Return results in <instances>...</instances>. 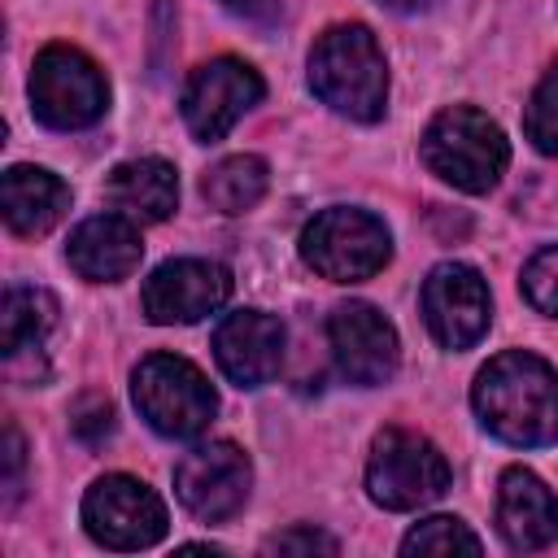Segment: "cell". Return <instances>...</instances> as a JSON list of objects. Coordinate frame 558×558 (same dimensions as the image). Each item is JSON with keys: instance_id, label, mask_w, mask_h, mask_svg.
Returning <instances> with one entry per match:
<instances>
[{"instance_id": "obj_22", "label": "cell", "mask_w": 558, "mask_h": 558, "mask_svg": "<svg viewBox=\"0 0 558 558\" xmlns=\"http://www.w3.org/2000/svg\"><path fill=\"white\" fill-rule=\"evenodd\" d=\"M523 131L545 157H558V61L536 83V92L523 109Z\"/></svg>"}, {"instance_id": "obj_12", "label": "cell", "mask_w": 558, "mask_h": 558, "mask_svg": "<svg viewBox=\"0 0 558 558\" xmlns=\"http://www.w3.org/2000/svg\"><path fill=\"white\" fill-rule=\"evenodd\" d=\"M231 296V270L209 257H170L144 279V318L157 327L170 323H201L205 314L222 310Z\"/></svg>"}, {"instance_id": "obj_28", "label": "cell", "mask_w": 558, "mask_h": 558, "mask_svg": "<svg viewBox=\"0 0 558 558\" xmlns=\"http://www.w3.org/2000/svg\"><path fill=\"white\" fill-rule=\"evenodd\" d=\"M388 4H414V0H388Z\"/></svg>"}, {"instance_id": "obj_10", "label": "cell", "mask_w": 558, "mask_h": 558, "mask_svg": "<svg viewBox=\"0 0 558 558\" xmlns=\"http://www.w3.org/2000/svg\"><path fill=\"white\" fill-rule=\"evenodd\" d=\"M253 488V462L235 440H209L179 458L174 466V493L187 514L201 523H227L244 510Z\"/></svg>"}, {"instance_id": "obj_27", "label": "cell", "mask_w": 558, "mask_h": 558, "mask_svg": "<svg viewBox=\"0 0 558 558\" xmlns=\"http://www.w3.org/2000/svg\"><path fill=\"white\" fill-rule=\"evenodd\" d=\"M218 4L244 22H275V13H279V0H218Z\"/></svg>"}, {"instance_id": "obj_16", "label": "cell", "mask_w": 558, "mask_h": 558, "mask_svg": "<svg viewBox=\"0 0 558 558\" xmlns=\"http://www.w3.org/2000/svg\"><path fill=\"white\" fill-rule=\"evenodd\" d=\"M497 532L510 549H545L558 541V497L527 466H506L497 480Z\"/></svg>"}, {"instance_id": "obj_14", "label": "cell", "mask_w": 558, "mask_h": 558, "mask_svg": "<svg viewBox=\"0 0 558 558\" xmlns=\"http://www.w3.org/2000/svg\"><path fill=\"white\" fill-rule=\"evenodd\" d=\"M283 323L266 310H235L214 327L218 371L235 388H262L283 366Z\"/></svg>"}, {"instance_id": "obj_20", "label": "cell", "mask_w": 558, "mask_h": 558, "mask_svg": "<svg viewBox=\"0 0 558 558\" xmlns=\"http://www.w3.org/2000/svg\"><path fill=\"white\" fill-rule=\"evenodd\" d=\"M270 187V166L257 157V153H235V157H222L218 166L205 170L201 179V196L209 201V209L218 214H244L253 209Z\"/></svg>"}, {"instance_id": "obj_4", "label": "cell", "mask_w": 558, "mask_h": 558, "mask_svg": "<svg viewBox=\"0 0 558 558\" xmlns=\"http://www.w3.org/2000/svg\"><path fill=\"white\" fill-rule=\"evenodd\" d=\"M131 397L140 418L166 440L201 436L218 414V392L201 366L179 353H148L131 371Z\"/></svg>"}, {"instance_id": "obj_25", "label": "cell", "mask_w": 558, "mask_h": 558, "mask_svg": "<svg viewBox=\"0 0 558 558\" xmlns=\"http://www.w3.org/2000/svg\"><path fill=\"white\" fill-rule=\"evenodd\" d=\"M74 432L83 436V440H100V436H109L113 432V405L105 401V397H83L78 401V410H74Z\"/></svg>"}, {"instance_id": "obj_9", "label": "cell", "mask_w": 558, "mask_h": 558, "mask_svg": "<svg viewBox=\"0 0 558 558\" xmlns=\"http://www.w3.org/2000/svg\"><path fill=\"white\" fill-rule=\"evenodd\" d=\"M266 83L262 74L240 61V57H214L205 65H196L183 83V96H179V109H183V122L187 131L201 140V144H218L257 100H262Z\"/></svg>"}, {"instance_id": "obj_18", "label": "cell", "mask_w": 558, "mask_h": 558, "mask_svg": "<svg viewBox=\"0 0 558 558\" xmlns=\"http://www.w3.org/2000/svg\"><path fill=\"white\" fill-rule=\"evenodd\" d=\"M105 196L131 222H166L179 205V174L161 157H135L109 174Z\"/></svg>"}, {"instance_id": "obj_6", "label": "cell", "mask_w": 558, "mask_h": 558, "mask_svg": "<svg viewBox=\"0 0 558 558\" xmlns=\"http://www.w3.org/2000/svg\"><path fill=\"white\" fill-rule=\"evenodd\" d=\"M301 257L314 275H323L331 283H362V279H371L388 266L392 235L375 214L331 205V209H323L305 222Z\"/></svg>"}, {"instance_id": "obj_26", "label": "cell", "mask_w": 558, "mask_h": 558, "mask_svg": "<svg viewBox=\"0 0 558 558\" xmlns=\"http://www.w3.org/2000/svg\"><path fill=\"white\" fill-rule=\"evenodd\" d=\"M4 440H9V449H4V458H9V480H4V488H9V501H13V497L22 493V466H26V445H22L17 423L4 427Z\"/></svg>"}, {"instance_id": "obj_2", "label": "cell", "mask_w": 558, "mask_h": 558, "mask_svg": "<svg viewBox=\"0 0 558 558\" xmlns=\"http://www.w3.org/2000/svg\"><path fill=\"white\" fill-rule=\"evenodd\" d=\"M310 87L353 122H379L388 105V65L362 22L327 26L310 48Z\"/></svg>"}, {"instance_id": "obj_8", "label": "cell", "mask_w": 558, "mask_h": 558, "mask_svg": "<svg viewBox=\"0 0 558 558\" xmlns=\"http://www.w3.org/2000/svg\"><path fill=\"white\" fill-rule=\"evenodd\" d=\"M83 527L105 549H148L166 536L170 514L166 501L135 475H100L83 493Z\"/></svg>"}, {"instance_id": "obj_21", "label": "cell", "mask_w": 558, "mask_h": 558, "mask_svg": "<svg viewBox=\"0 0 558 558\" xmlns=\"http://www.w3.org/2000/svg\"><path fill=\"white\" fill-rule=\"evenodd\" d=\"M480 549H484L480 536L453 514L418 519L401 541V554H480Z\"/></svg>"}, {"instance_id": "obj_24", "label": "cell", "mask_w": 558, "mask_h": 558, "mask_svg": "<svg viewBox=\"0 0 558 558\" xmlns=\"http://www.w3.org/2000/svg\"><path fill=\"white\" fill-rule=\"evenodd\" d=\"M336 549H340L336 536H327V532H318L310 523L288 527V532H275L266 541V554H336Z\"/></svg>"}, {"instance_id": "obj_11", "label": "cell", "mask_w": 558, "mask_h": 558, "mask_svg": "<svg viewBox=\"0 0 558 558\" xmlns=\"http://www.w3.org/2000/svg\"><path fill=\"white\" fill-rule=\"evenodd\" d=\"M423 323L440 349H471L493 318L488 283L466 262H440L423 279Z\"/></svg>"}, {"instance_id": "obj_19", "label": "cell", "mask_w": 558, "mask_h": 558, "mask_svg": "<svg viewBox=\"0 0 558 558\" xmlns=\"http://www.w3.org/2000/svg\"><path fill=\"white\" fill-rule=\"evenodd\" d=\"M57 327V296L35 283H13L0 305V349L4 357H22L39 349V340Z\"/></svg>"}, {"instance_id": "obj_5", "label": "cell", "mask_w": 558, "mask_h": 558, "mask_svg": "<svg viewBox=\"0 0 558 558\" xmlns=\"http://www.w3.org/2000/svg\"><path fill=\"white\" fill-rule=\"evenodd\" d=\"M31 113L52 131H83L105 118L109 83L100 65L74 44H48L31 65Z\"/></svg>"}, {"instance_id": "obj_23", "label": "cell", "mask_w": 558, "mask_h": 558, "mask_svg": "<svg viewBox=\"0 0 558 558\" xmlns=\"http://www.w3.org/2000/svg\"><path fill=\"white\" fill-rule=\"evenodd\" d=\"M523 296L532 301V310H541L545 318H558V244H545L527 257L523 266Z\"/></svg>"}, {"instance_id": "obj_15", "label": "cell", "mask_w": 558, "mask_h": 558, "mask_svg": "<svg viewBox=\"0 0 558 558\" xmlns=\"http://www.w3.org/2000/svg\"><path fill=\"white\" fill-rule=\"evenodd\" d=\"M144 257V240H140V222H131L126 214H96L83 218L65 244V262L78 279L87 283H118L126 279Z\"/></svg>"}, {"instance_id": "obj_17", "label": "cell", "mask_w": 558, "mask_h": 558, "mask_svg": "<svg viewBox=\"0 0 558 558\" xmlns=\"http://www.w3.org/2000/svg\"><path fill=\"white\" fill-rule=\"evenodd\" d=\"M0 209L13 235L35 240L65 218L70 187L44 166H9L0 179Z\"/></svg>"}, {"instance_id": "obj_1", "label": "cell", "mask_w": 558, "mask_h": 558, "mask_svg": "<svg viewBox=\"0 0 558 558\" xmlns=\"http://www.w3.org/2000/svg\"><path fill=\"white\" fill-rule=\"evenodd\" d=\"M471 405L484 432L506 445H558V371L527 349L497 353L475 375Z\"/></svg>"}, {"instance_id": "obj_7", "label": "cell", "mask_w": 558, "mask_h": 558, "mask_svg": "<svg viewBox=\"0 0 558 558\" xmlns=\"http://www.w3.org/2000/svg\"><path fill=\"white\" fill-rule=\"evenodd\" d=\"M449 488L445 453L410 427H384L371 440L366 458V493L384 510H418Z\"/></svg>"}, {"instance_id": "obj_13", "label": "cell", "mask_w": 558, "mask_h": 558, "mask_svg": "<svg viewBox=\"0 0 558 558\" xmlns=\"http://www.w3.org/2000/svg\"><path fill=\"white\" fill-rule=\"evenodd\" d=\"M327 344H331L336 371L357 388H375L397 375V362H401L397 327L371 301L336 305L327 318Z\"/></svg>"}, {"instance_id": "obj_3", "label": "cell", "mask_w": 558, "mask_h": 558, "mask_svg": "<svg viewBox=\"0 0 558 558\" xmlns=\"http://www.w3.org/2000/svg\"><path fill=\"white\" fill-rule=\"evenodd\" d=\"M418 157L449 187L484 196L506 174L510 144H506V131L475 105H449L427 122L418 140Z\"/></svg>"}]
</instances>
